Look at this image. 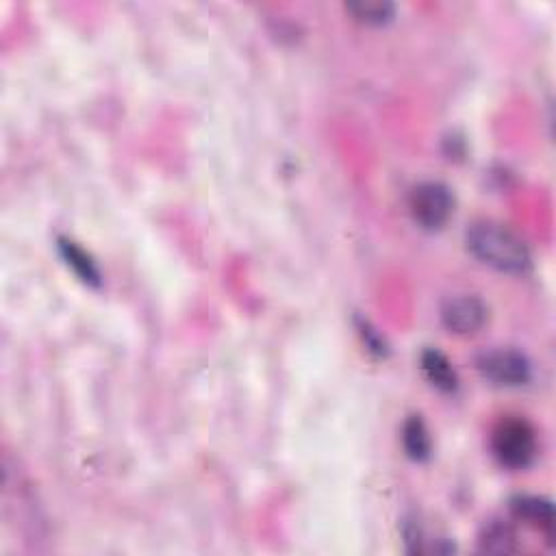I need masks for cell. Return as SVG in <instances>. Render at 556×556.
Listing matches in <instances>:
<instances>
[{"mask_svg": "<svg viewBox=\"0 0 556 556\" xmlns=\"http://www.w3.org/2000/svg\"><path fill=\"white\" fill-rule=\"evenodd\" d=\"M402 446H404V450H407V454L413 461L422 463V461L431 457V450H433L431 435H428V428L422 422V417L413 415V417H409L407 422H404V426H402Z\"/></svg>", "mask_w": 556, "mask_h": 556, "instance_id": "8", "label": "cell"}, {"mask_svg": "<svg viewBox=\"0 0 556 556\" xmlns=\"http://www.w3.org/2000/svg\"><path fill=\"white\" fill-rule=\"evenodd\" d=\"M465 244L480 263L502 274H526L533 265V255L524 239L494 220L474 222L465 233Z\"/></svg>", "mask_w": 556, "mask_h": 556, "instance_id": "1", "label": "cell"}, {"mask_svg": "<svg viewBox=\"0 0 556 556\" xmlns=\"http://www.w3.org/2000/svg\"><path fill=\"white\" fill-rule=\"evenodd\" d=\"M348 14L363 22V24H387L396 14V7L387 3V0H355V3L346 5Z\"/></svg>", "mask_w": 556, "mask_h": 556, "instance_id": "10", "label": "cell"}, {"mask_svg": "<svg viewBox=\"0 0 556 556\" xmlns=\"http://www.w3.org/2000/svg\"><path fill=\"white\" fill-rule=\"evenodd\" d=\"M496 459L509 470H526L537 457L535 428L522 417H504L491 437Z\"/></svg>", "mask_w": 556, "mask_h": 556, "instance_id": "2", "label": "cell"}, {"mask_svg": "<svg viewBox=\"0 0 556 556\" xmlns=\"http://www.w3.org/2000/svg\"><path fill=\"white\" fill-rule=\"evenodd\" d=\"M478 370L491 385L524 387L533 378V365L517 350H489L478 359Z\"/></svg>", "mask_w": 556, "mask_h": 556, "instance_id": "4", "label": "cell"}, {"mask_svg": "<svg viewBox=\"0 0 556 556\" xmlns=\"http://www.w3.org/2000/svg\"><path fill=\"white\" fill-rule=\"evenodd\" d=\"M59 252L63 261L68 263V268L74 270L81 281L90 283V285H98L100 283V272L98 265L94 263V259L87 255V252L72 242V239H59Z\"/></svg>", "mask_w": 556, "mask_h": 556, "instance_id": "9", "label": "cell"}, {"mask_svg": "<svg viewBox=\"0 0 556 556\" xmlns=\"http://www.w3.org/2000/svg\"><path fill=\"white\" fill-rule=\"evenodd\" d=\"M511 511L517 520L535 526L548 539L554 537V507L550 500L539 496H517L511 500Z\"/></svg>", "mask_w": 556, "mask_h": 556, "instance_id": "6", "label": "cell"}, {"mask_svg": "<svg viewBox=\"0 0 556 556\" xmlns=\"http://www.w3.org/2000/svg\"><path fill=\"white\" fill-rule=\"evenodd\" d=\"M422 370L431 385L441 391H454L459 387V376L444 352L426 350L422 355Z\"/></svg>", "mask_w": 556, "mask_h": 556, "instance_id": "7", "label": "cell"}, {"mask_svg": "<svg viewBox=\"0 0 556 556\" xmlns=\"http://www.w3.org/2000/svg\"><path fill=\"white\" fill-rule=\"evenodd\" d=\"M413 220L426 231H439L454 211V196L450 187L437 181H426L413 187L409 196Z\"/></svg>", "mask_w": 556, "mask_h": 556, "instance_id": "3", "label": "cell"}, {"mask_svg": "<svg viewBox=\"0 0 556 556\" xmlns=\"http://www.w3.org/2000/svg\"><path fill=\"white\" fill-rule=\"evenodd\" d=\"M480 548L485 552H496V554H507V552H515V533L507 526L494 522L489 524L483 539H480Z\"/></svg>", "mask_w": 556, "mask_h": 556, "instance_id": "11", "label": "cell"}, {"mask_svg": "<svg viewBox=\"0 0 556 556\" xmlns=\"http://www.w3.org/2000/svg\"><path fill=\"white\" fill-rule=\"evenodd\" d=\"M487 318V305L478 296H452L441 305V322L454 335H476Z\"/></svg>", "mask_w": 556, "mask_h": 556, "instance_id": "5", "label": "cell"}]
</instances>
